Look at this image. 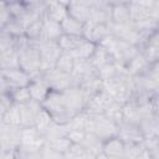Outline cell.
Instances as JSON below:
<instances>
[{
  "label": "cell",
  "mask_w": 159,
  "mask_h": 159,
  "mask_svg": "<svg viewBox=\"0 0 159 159\" xmlns=\"http://www.w3.org/2000/svg\"><path fill=\"white\" fill-rule=\"evenodd\" d=\"M89 61H91L92 66H93L96 70H99L102 66H104V65H107V63H109V62H112V61H114V60H113V57L111 56V53H109L103 46L98 45L97 48H96V51H94V53H93V56L91 57Z\"/></svg>",
  "instance_id": "obj_23"
},
{
  "label": "cell",
  "mask_w": 159,
  "mask_h": 159,
  "mask_svg": "<svg viewBox=\"0 0 159 159\" xmlns=\"http://www.w3.org/2000/svg\"><path fill=\"white\" fill-rule=\"evenodd\" d=\"M96 159H109V158H108V157L102 152V153H99L98 155H96Z\"/></svg>",
  "instance_id": "obj_44"
},
{
  "label": "cell",
  "mask_w": 159,
  "mask_h": 159,
  "mask_svg": "<svg viewBox=\"0 0 159 159\" xmlns=\"http://www.w3.org/2000/svg\"><path fill=\"white\" fill-rule=\"evenodd\" d=\"M63 35L61 24L52 21L47 17H43V31H42V39L45 41H58V39Z\"/></svg>",
  "instance_id": "obj_18"
},
{
  "label": "cell",
  "mask_w": 159,
  "mask_h": 159,
  "mask_svg": "<svg viewBox=\"0 0 159 159\" xmlns=\"http://www.w3.org/2000/svg\"><path fill=\"white\" fill-rule=\"evenodd\" d=\"M148 76H149V77L154 81V83L159 87V63H158V62H154V63L149 67Z\"/></svg>",
  "instance_id": "obj_41"
},
{
  "label": "cell",
  "mask_w": 159,
  "mask_h": 159,
  "mask_svg": "<svg viewBox=\"0 0 159 159\" xmlns=\"http://www.w3.org/2000/svg\"><path fill=\"white\" fill-rule=\"evenodd\" d=\"M123 120L130 122V123H137V124H139V122H140L138 103L133 98L123 104Z\"/></svg>",
  "instance_id": "obj_24"
},
{
  "label": "cell",
  "mask_w": 159,
  "mask_h": 159,
  "mask_svg": "<svg viewBox=\"0 0 159 159\" xmlns=\"http://www.w3.org/2000/svg\"><path fill=\"white\" fill-rule=\"evenodd\" d=\"M92 1H68V15L77 21L86 24L89 19Z\"/></svg>",
  "instance_id": "obj_15"
},
{
  "label": "cell",
  "mask_w": 159,
  "mask_h": 159,
  "mask_svg": "<svg viewBox=\"0 0 159 159\" xmlns=\"http://www.w3.org/2000/svg\"><path fill=\"white\" fill-rule=\"evenodd\" d=\"M73 67H75V58L70 53L62 52L61 56L57 60V63H56L55 68H57V70H60V71H62L65 73L71 75L72 71H73Z\"/></svg>",
  "instance_id": "obj_32"
},
{
  "label": "cell",
  "mask_w": 159,
  "mask_h": 159,
  "mask_svg": "<svg viewBox=\"0 0 159 159\" xmlns=\"http://www.w3.org/2000/svg\"><path fill=\"white\" fill-rule=\"evenodd\" d=\"M41 106L52 116L53 120L58 124H67L71 120V117L67 112L63 93L51 91Z\"/></svg>",
  "instance_id": "obj_3"
},
{
  "label": "cell",
  "mask_w": 159,
  "mask_h": 159,
  "mask_svg": "<svg viewBox=\"0 0 159 159\" xmlns=\"http://www.w3.org/2000/svg\"><path fill=\"white\" fill-rule=\"evenodd\" d=\"M68 16V1H50L46 2L45 16L52 21L61 24Z\"/></svg>",
  "instance_id": "obj_13"
},
{
  "label": "cell",
  "mask_w": 159,
  "mask_h": 159,
  "mask_svg": "<svg viewBox=\"0 0 159 159\" xmlns=\"http://www.w3.org/2000/svg\"><path fill=\"white\" fill-rule=\"evenodd\" d=\"M118 137L124 143H142L144 142V135L139 124L122 120L118 124Z\"/></svg>",
  "instance_id": "obj_11"
},
{
  "label": "cell",
  "mask_w": 159,
  "mask_h": 159,
  "mask_svg": "<svg viewBox=\"0 0 159 159\" xmlns=\"http://www.w3.org/2000/svg\"><path fill=\"white\" fill-rule=\"evenodd\" d=\"M1 78L9 84L10 92L15 88L29 87L32 81V77L20 67L12 70H1Z\"/></svg>",
  "instance_id": "obj_9"
},
{
  "label": "cell",
  "mask_w": 159,
  "mask_h": 159,
  "mask_svg": "<svg viewBox=\"0 0 159 159\" xmlns=\"http://www.w3.org/2000/svg\"><path fill=\"white\" fill-rule=\"evenodd\" d=\"M111 102H113L112 97L104 89H101L87 99L84 112L87 114H104V111Z\"/></svg>",
  "instance_id": "obj_10"
},
{
  "label": "cell",
  "mask_w": 159,
  "mask_h": 159,
  "mask_svg": "<svg viewBox=\"0 0 159 159\" xmlns=\"http://www.w3.org/2000/svg\"><path fill=\"white\" fill-rule=\"evenodd\" d=\"M137 159H153L152 158V155H150V153H149V150L145 148L140 154H139V157L137 158Z\"/></svg>",
  "instance_id": "obj_43"
},
{
  "label": "cell",
  "mask_w": 159,
  "mask_h": 159,
  "mask_svg": "<svg viewBox=\"0 0 159 159\" xmlns=\"http://www.w3.org/2000/svg\"><path fill=\"white\" fill-rule=\"evenodd\" d=\"M97 43L86 40L77 50H75L72 53H70L75 60H91V57L93 56L96 48H97Z\"/></svg>",
  "instance_id": "obj_26"
},
{
  "label": "cell",
  "mask_w": 159,
  "mask_h": 159,
  "mask_svg": "<svg viewBox=\"0 0 159 159\" xmlns=\"http://www.w3.org/2000/svg\"><path fill=\"white\" fill-rule=\"evenodd\" d=\"M22 127L1 123V148L2 152L16 150L20 147Z\"/></svg>",
  "instance_id": "obj_8"
},
{
  "label": "cell",
  "mask_w": 159,
  "mask_h": 159,
  "mask_svg": "<svg viewBox=\"0 0 159 159\" xmlns=\"http://www.w3.org/2000/svg\"><path fill=\"white\" fill-rule=\"evenodd\" d=\"M145 149L144 142L142 143H124V159H137Z\"/></svg>",
  "instance_id": "obj_35"
},
{
  "label": "cell",
  "mask_w": 159,
  "mask_h": 159,
  "mask_svg": "<svg viewBox=\"0 0 159 159\" xmlns=\"http://www.w3.org/2000/svg\"><path fill=\"white\" fill-rule=\"evenodd\" d=\"M41 77L51 91L63 92L67 88L72 87L71 75L65 73L57 68H52V70H48V71L41 73Z\"/></svg>",
  "instance_id": "obj_7"
},
{
  "label": "cell",
  "mask_w": 159,
  "mask_h": 159,
  "mask_svg": "<svg viewBox=\"0 0 159 159\" xmlns=\"http://www.w3.org/2000/svg\"><path fill=\"white\" fill-rule=\"evenodd\" d=\"M111 21L112 24H117V25H124L132 21L128 2L111 4Z\"/></svg>",
  "instance_id": "obj_16"
},
{
  "label": "cell",
  "mask_w": 159,
  "mask_h": 159,
  "mask_svg": "<svg viewBox=\"0 0 159 159\" xmlns=\"http://www.w3.org/2000/svg\"><path fill=\"white\" fill-rule=\"evenodd\" d=\"M2 32L12 36V37H22L25 36V27L21 25V22L16 19H14L12 21H10L5 27L1 29Z\"/></svg>",
  "instance_id": "obj_36"
},
{
  "label": "cell",
  "mask_w": 159,
  "mask_h": 159,
  "mask_svg": "<svg viewBox=\"0 0 159 159\" xmlns=\"http://www.w3.org/2000/svg\"><path fill=\"white\" fill-rule=\"evenodd\" d=\"M155 62L159 63V51H158V53H157V61H155Z\"/></svg>",
  "instance_id": "obj_45"
},
{
  "label": "cell",
  "mask_w": 159,
  "mask_h": 159,
  "mask_svg": "<svg viewBox=\"0 0 159 159\" xmlns=\"http://www.w3.org/2000/svg\"><path fill=\"white\" fill-rule=\"evenodd\" d=\"M63 155L65 159H96V155L87 152L81 144H72Z\"/></svg>",
  "instance_id": "obj_29"
},
{
  "label": "cell",
  "mask_w": 159,
  "mask_h": 159,
  "mask_svg": "<svg viewBox=\"0 0 159 159\" xmlns=\"http://www.w3.org/2000/svg\"><path fill=\"white\" fill-rule=\"evenodd\" d=\"M32 45L36 46V48L40 52V58H41V73L52 70L56 67L57 60L61 56L62 51L57 43V41H45V40H39L35 42H31Z\"/></svg>",
  "instance_id": "obj_4"
},
{
  "label": "cell",
  "mask_w": 159,
  "mask_h": 159,
  "mask_svg": "<svg viewBox=\"0 0 159 159\" xmlns=\"http://www.w3.org/2000/svg\"><path fill=\"white\" fill-rule=\"evenodd\" d=\"M111 35V24H84L83 37L88 41H92L99 45L107 36Z\"/></svg>",
  "instance_id": "obj_12"
},
{
  "label": "cell",
  "mask_w": 159,
  "mask_h": 159,
  "mask_svg": "<svg viewBox=\"0 0 159 159\" xmlns=\"http://www.w3.org/2000/svg\"><path fill=\"white\" fill-rule=\"evenodd\" d=\"M29 89H30L31 99L35 102H39V103H42L46 99V97L48 96V93L51 92L48 86L42 80V77L34 78L29 86Z\"/></svg>",
  "instance_id": "obj_17"
},
{
  "label": "cell",
  "mask_w": 159,
  "mask_h": 159,
  "mask_svg": "<svg viewBox=\"0 0 159 159\" xmlns=\"http://www.w3.org/2000/svg\"><path fill=\"white\" fill-rule=\"evenodd\" d=\"M55 123L52 116L43 108L41 107V109L39 111L37 116H36V122H35V127L36 129L41 133V134H46L48 132V129L51 128V125Z\"/></svg>",
  "instance_id": "obj_22"
},
{
  "label": "cell",
  "mask_w": 159,
  "mask_h": 159,
  "mask_svg": "<svg viewBox=\"0 0 159 159\" xmlns=\"http://www.w3.org/2000/svg\"><path fill=\"white\" fill-rule=\"evenodd\" d=\"M87 132L84 129H68L67 138L73 143V144H82V142L86 138Z\"/></svg>",
  "instance_id": "obj_38"
},
{
  "label": "cell",
  "mask_w": 159,
  "mask_h": 159,
  "mask_svg": "<svg viewBox=\"0 0 159 159\" xmlns=\"http://www.w3.org/2000/svg\"><path fill=\"white\" fill-rule=\"evenodd\" d=\"M81 145L93 155H98L103 152V142L93 133H87Z\"/></svg>",
  "instance_id": "obj_25"
},
{
  "label": "cell",
  "mask_w": 159,
  "mask_h": 159,
  "mask_svg": "<svg viewBox=\"0 0 159 159\" xmlns=\"http://www.w3.org/2000/svg\"><path fill=\"white\" fill-rule=\"evenodd\" d=\"M86 132L96 134L102 142L118 137V123L104 114H87Z\"/></svg>",
  "instance_id": "obj_1"
},
{
  "label": "cell",
  "mask_w": 159,
  "mask_h": 159,
  "mask_svg": "<svg viewBox=\"0 0 159 159\" xmlns=\"http://www.w3.org/2000/svg\"><path fill=\"white\" fill-rule=\"evenodd\" d=\"M73 143L67 138V135H62V137H56L52 139L46 140V145L50 147L51 149H53L55 152H58L61 154H65L72 145Z\"/></svg>",
  "instance_id": "obj_28"
},
{
  "label": "cell",
  "mask_w": 159,
  "mask_h": 159,
  "mask_svg": "<svg viewBox=\"0 0 159 159\" xmlns=\"http://www.w3.org/2000/svg\"><path fill=\"white\" fill-rule=\"evenodd\" d=\"M139 127L144 135V140L154 137H159V117L153 114L139 122Z\"/></svg>",
  "instance_id": "obj_19"
},
{
  "label": "cell",
  "mask_w": 159,
  "mask_h": 159,
  "mask_svg": "<svg viewBox=\"0 0 159 159\" xmlns=\"http://www.w3.org/2000/svg\"><path fill=\"white\" fill-rule=\"evenodd\" d=\"M119 73V70H118V65L112 61L104 66H102L99 70H97V76L98 78L102 81V82H106V81H109L112 80L113 77H116L117 75Z\"/></svg>",
  "instance_id": "obj_30"
},
{
  "label": "cell",
  "mask_w": 159,
  "mask_h": 159,
  "mask_svg": "<svg viewBox=\"0 0 159 159\" xmlns=\"http://www.w3.org/2000/svg\"><path fill=\"white\" fill-rule=\"evenodd\" d=\"M158 27H159V20H158Z\"/></svg>",
  "instance_id": "obj_46"
},
{
  "label": "cell",
  "mask_w": 159,
  "mask_h": 159,
  "mask_svg": "<svg viewBox=\"0 0 159 159\" xmlns=\"http://www.w3.org/2000/svg\"><path fill=\"white\" fill-rule=\"evenodd\" d=\"M20 67L19 52L14 51L11 53L1 55V70H12Z\"/></svg>",
  "instance_id": "obj_34"
},
{
  "label": "cell",
  "mask_w": 159,
  "mask_h": 159,
  "mask_svg": "<svg viewBox=\"0 0 159 159\" xmlns=\"http://www.w3.org/2000/svg\"><path fill=\"white\" fill-rule=\"evenodd\" d=\"M10 97L12 98L14 103H17V104H25V103H29L31 99V94H30V89L29 87H20V88H15L12 89L10 93Z\"/></svg>",
  "instance_id": "obj_33"
},
{
  "label": "cell",
  "mask_w": 159,
  "mask_h": 159,
  "mask_svg": "<svg viewBox=\"0 0 159 159\" xmlns=\"http://www.w3.org/2000/svg\"><path fill=\"white\" fill-rule=\"evenodd\" d=\"M43 31V19H39L25 27V37L30 42H35L42 39Z\"/></svg>",
  "instance_id": "obj_27"
},
{
  "label": "cell",
  "mask_w": 159,
  "mask_h": 159,
  "mask_svg": "<svg viewBox=\"0 0 159 159\" xmlns=\"http://www.w3.org/2000/svg\"><path fill=\"white\" fill-rule=\"evenodd\" d=\"M61 27L65 35H72V36H83L84 31V24L77 21L76 19L71 17L70 15L61 22Z\"/></svg>",
  "instance_id": "obj_21"
},
{
  "label": "cell",
  "mask_w": 159,
  "mask_h": 159,
  "mask_svg": "<svg viewBox=\"0 0 159 159\" xmlns=\"http://www.w3.org/2000/svg\"><path fill=\"white\" fill-rule=\"evenodd\" d=\"M41 159H65V155L45 145L43 149L41 150Z\"/></svg>",
  "instance_id": "obj_40"
},
{
  "label": "cell",
  "mask_w": 159,
  "mask_h": 159,
  "mask_svg": "<svg viewBox=\"0 0 159 159\" xmlns=\"http://www.w3.org/2000/svg\"><path fill=\"white\" fill-rule=\"evenodd\" d=\"M143 47H149L157 52L159 51V27H157L155 30H153L150 32V35L148 36Z\"/></svg>",
  "instance_id": "obj_37"
},
{
  "label": "cell",
  "mask_w": 159,
  "mask_h": 159,
  "mask_svg": "<svg viewBox=\"0 0 159 159\" xmlns=\"http://www.w3.org/2000/svg\"><path fill=\"white\" fill-rule=\"evenodd\" d=\"M152 16L158 21L159 20V1H154V6L152 10Z\"/></svg>",
  "instance_id": "obj_42"
},
{
  "label": "cell",
  "mask_w": 159,
  "mask_h": 159,
  "mask_svg": "<svg viewBox=\"0 0 159 159\" xmlns=\"http://www.w3.org/2000/svg\"><path fill=\"white\" fill-rule=\"evenodd\" d=\"M104 116L119 124L123 120V104H120L116 101L111 102L109 106L107 107V109L104 111Z\"/></svg>",
  "instance_id": "obj_31"
},
{
  "label": "cell",
  "mask_w": 159,
  "mask_h": 159,
  "mask_svg": "<svg viewBox=\"0 0 159 159\" xmlns=\"http://www.w3.org/2000/svg\"><path fill=\"white\" fill-rule=\"evenodd\" d=\"M62 93H63L66 108H67V112H68L71 119L75 116L84 112V107H86V103H87V97L80 87L72 86V87L67 88L66 91H63Z\"/></svg>",
  "instance_id": "obj_6"
},
{
  "label": "cell",
  "mask_w": 159,
  "mask_h": 159,
  "mask_svg": "<svg viewBox=\"0 0 159 159\" xmlns=\"http://www.w3.org/2000/svg\"><path fill=\"white\" fill-rule=\"evenodd\" d=\"M41 103L30 101L29 103L20 104V119H21V127H35L36 116L39 111L41 109Z\"/></svg>",
  "instance_id": "obj_14"
},
{
  "label": "cell",
  "mask_w": 159,
  "mask_h": 159,
  "mask_svg": "<svg viewBox=\"0 0 159 159\" xmlns=\"http://www.w3.org/2000/svg\"><path fill=\"white\" fill-rule=\"evenodd\" d=\"M46 145V138L41 134L36 127H26L22 128L21 132V140H20V149L25 153H39Z\"/></svg>",
  "instance_id": "obj_5"
},
{
  "label": "cell",
  "mask_w": 159,
  "mask_h": 159,
  "mask_svg": "<svg viewBox=\"0 0 159 159\" xmlns=\"http://www.w3.org/2000/svg\"><path fill=\"white\" fill-rule=\"evenodd\" d=\"M86 41V39L83 36H72V35H62L57 43L61 48L62 52H66V53H72L75 50H77L83 42Z\"/></svg>",
  "instance_id": "obj_20"
},
{
  "label": "cell",
  "mask_w": 159,
  "mask_h": 159,
  "mask_svg": "<svg viewBox=\"0 0 159 159\" xmlns=\"http://www.w3.org/2000/svg\"><path fill=\"white\" fill-rule=\"evenodd\" d=\"M17 52L20 60V68L26 71L32 77V80L41 77V58L36 46L29 42L25 46L20 47Z\"/></svg>",
  "instance_id": "obj_2"
},
{
  "label": "cell",
  "mask_w": 159,
  "mask_h": 159,
  "mask_svg": "<svg viewBox=\"0 0 159 159\" xmlns=\"http://www.w3.org/2000/svg\"><path fill=\"white\" fill-rule=\"evenodd\" d=\"M0 20H1V29L5 27L10 21L14 20V16L11 15V12L9 11L7 6H6V2H2L1 4V7H0Z\"/></svg>",
  "instance_id": "obj_39"
}]
</instances>
